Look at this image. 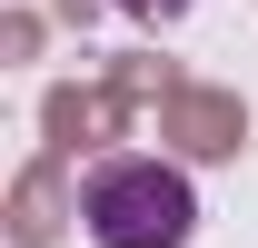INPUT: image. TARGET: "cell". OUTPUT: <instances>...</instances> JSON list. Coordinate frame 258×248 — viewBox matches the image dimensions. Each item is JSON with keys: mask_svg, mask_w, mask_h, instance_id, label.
I'll list each match as a JSON object with an SVG mask.
<instances>
[{"mask_svg": "<svg viewBox=\"0 0 258 248\" xmlns=\"http://www.w3.org/2000/svg\"><path fill=\"white\" fill-rule=\"evenodd\" d=\"M80 218H90L99 248H189L199 228V199L189 179L169 169V159H99L90 179H80Z\"/></svg>", "mask_w": 258, "mask_h": 248, "instance_id": "obj_1", "label": "cell"}, {"mask_svg": "<svg viewBox=\"0 0 258 248\" xmlns=\"http://www.w3.org/2000/svg\"><path fill=\"white\" fill-rule=\"evenodd\" d=\"M129 20H179V10H189V0H119Z\"/></svg>", "mask_w": 258, "mask_h": 248, "instance_id": "obj_2", "label": "cell"}]
</instances>
